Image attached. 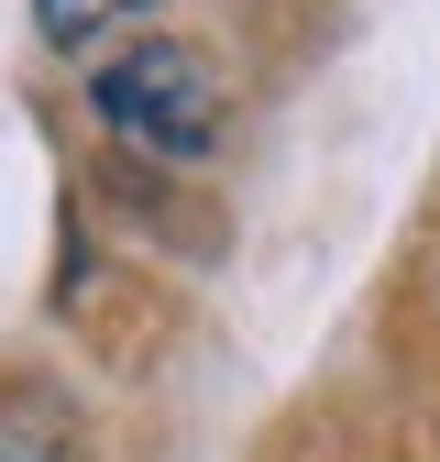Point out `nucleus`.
I'll use <instances>...</instances> for the list:
<instances>
[{
  "label": "nucleus",
  "instance_id": "nucleus-2",
  "mask_svg": "<svg viewBox=\"0 0 440 462\" xmlns=\"http://www.w3.org/2000/svg\"><path fill=\"white\" fill-rule=\"evenodd\" d=\"M133 12H154V0H33L44 44H99L110 23H133Z\"/></svg>",
  "mask_w": 440,
  "mask_h": 462
},
{
  "label": "nucleus",
  "instance_id": "nucleus-1",
  "mask_svg": "<svg viewBox=\"0 0 440 462\" xmlns=\"http://www.w3.org/2000/svg\"><path fill=\"white\" fill-rule=\"evenodd\" d=\"M88 110L110 143H133L154 165H209L220 143V67L198 44H122L110 67H88Z\"/></svg>",
  "mask_w": 440,
  "mask_h": 462
}]
</instances>
